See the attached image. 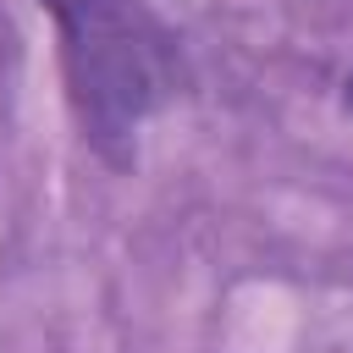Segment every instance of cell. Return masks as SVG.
Returning <instances> with one entry per match:
<instances>
[{"instance_id": "1", "label": "cell", "mask_w": 353, "mask_h": 353, "mask_svg": "<svg viewBox=\"0 0 353 353\" xmlns=\"http://www.w3.org/2000/svg\"><path fill=\"white\" fill-rule=\"evenodd\" d=\"M66 55H72V88L94 138L127 132L160 88V50L132 0H72Z\"/></svg>"}]
</instances>
